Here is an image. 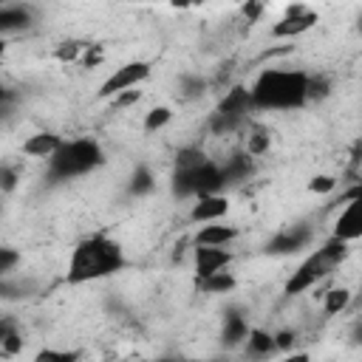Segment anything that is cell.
<instances>
[{"label":"cell","instance_id":"d590c367","mask_svg":"<svg viewBox=\"0 0 362 362\" xmlns=\"http://www.w3.org/2000/svg\"><path fill=\"white\" fill-rule=\"evenodd\" d=\"M76 356H79L76 351H48V348L37 354V359H59V362H71V359H76Z\"/></svg>","mask_w":362,"mask_h":362},{"label":"cell","instance_id":"4316f807","mask_svg":"<svg viewBox=\"0 0 362 362\" xmlns=\"http://www.w3.org/2000/svg\"><path fill=\"white\" fill-rule=\"evenodd\" d=\"M170 119H173V110H170V107H164V105H161V107H153V110L144 116V130H147V133H156V130H161Z\"/></svg>","mask_w":362,"mask_h":362},{"label":"cell","instance_id":"f1b7e54d","mask_svg":"<svg viewBox=\"0 0 362 362\" xmlns=\"http://www.w3.org/2000/svg\"><path fill=\"white\" fill-rule=\"evenodd\" d=\"M269 144H272V136H269L263 127H255V130H252V136H249L246 153H249V156H263V153L269 150Z\"/></svg>","mask_w":362,"mask_h":362},{"label":"cell","instance_id":"f546056e","mask_svg":"<svg viewBox=\"0 0 362 362\" xmlns=\"http://www.w3.org/2000/svg\"><path fill=\"white\" fill-rule=\"evenodd\" d=\"M113 102H110V107L113 110H124V107H130V105H136L139 99H141V90H136V88H127V90H119L116 96H110Z\"/></svg>","mask_w":362,"mask_h":362},{"label":"cell","instance_id":"d4e9b609","mask_svg":"<svg viewBox=\"0 0 362 362\" xmlns=\"http://www.w3.org/2000/svg\"><path fill=\"white\" fill-rule=\"evenodd\" d=\"M348 303H351V291L348 288H331V291H325V314L328 317L345 311Z\"/></svg>","mask_w":362,"mask_h":362},{"label":"cell","instance_id":"30bf717a","mask_svg":"<svg viewBox=\"0 0 362 362\" xmlns=\"http://www.w3.org/2000/svg\"><path fill=\"white\" fill-rule=\"evenodd\" d=\"M34 23V11L25 3H6L0 6V37L3 34H14V31H25Z\"/></svg>","mask_w":362,"mask_h":362},{"label":"cell","instance_id":"8992f818","mask_svg":"<svg viewBox=\"0 0 362 362\" xmlns=\"http://www.w3.org/2000/svg\"><path fill=\"white\" fill-rule=\"evenodd\" d=\"M147 76H150V62H144V59L124 62V65H119V68L102 82V88H99V99H110V96H116L119 90L136 88V85L144 82Z\"/></svg>","mask_w":362,"mask_h":362},{"label":"cell","instance_id":"9a60e30c","mask_svg":"<svg viewBox=\"0 0 362 362\" xmlns=\"http://www.w3.org/2000/svg\"><path fill=\"white\" fill-rule=\"evenodd\" d=\"M252 158H255V156H249V153H235V156H229V158H226V164L221 167V175H223V187L246 181V178L255 173V164H252Z\"/></svg>","mask_w":362,"mask_h":362},{"label":"cell","instance_id":"52a82bcc","mask_svg":"<svg viewBox=\"0 0 362 362\" xmlns=\"http://www.w3.org/2000/svg\"><path fill=\"white\" fill-rule=\"evenodd\" d=\"M314 23H317V11H311V8H305V6H291L288 11H286V17L283 20H277L274 25H272V37H277V40H288V37H300V34H305L308 28H314Z\"/></svg>","mask_w":362,"mask_h":362},{"label":"cell","instance_id":"2e32d148","mask_svg":"<svg viewBox=\"0 0 362 362\" xmlns=\"http://www.w3.org/2000/svg\"><path fill=\"white\" fill-rule=\"evenodd\" d=\"M59 144H62V139H59L57 133L42 130V133H34V136H28V139L23 141V153H25V156H34V158H48Z\"/></svg>","mask_w":362,"mask_h":362},{"label":"cell","instance_id":"1f68e13d","mask_svg":"<svg viewBox=\"0 0 362 362\" xmlns=\"http://www.w3.org/2000/svg\"><path fill=\"white\" fill-rule=\"evenodd\" d=\"M308 189H311V192H320V195L334 192V189H337V178H334V175H314V178L308 181Z\"/></svg>","mask_w":362,"mask_h":362},{"label":"cell","instance_id":"5b68a950","mask_svg":"<svg viewBox=\"0 0 362 362\" xmlns=\"http://www.w3.org/2000/svg\"><path fill=\"white\" fill-rule=\"evenodd\" d=\"M223 189V175L215 161H204L192 170H173V195L175 198H201Z\"/></svg>","mask_w":362,"mask_h":362},{"label":"cell","instance_id":"ba28073f","mask_svg":"<svg viewBox=\"0 0 362 362\" xmlns=\"http://www.w3.org/2000/svg\"><path fill=\"white\" fill-rule=\"evenodd\" d=\"M311 240V229L308 226H291L277 232L269 243H266V255H294L300 249H305Z\"/></svg>","mask_w":362,"mask_h":362},{"label":"cell","instance_id":"7402d4cb","mask_svg":"<svg viewBox=\"0 0 362 362\" xmlns=\"http://www.w3.org/2000/svg\"><path fill=\"white\" fill-rule=\"evenodd\" d=\"M246 119H238V116H229V113H221V110H215L212 116H209V130L215 133V136H226V133H235L240 124H243Z\"/></svg>","mask_w":362,"mask_h":362},{"label":"cell","instance_id":"ac0fdd59","mask_svg":"<svg viewBox=\"0 0 362 362\" xmlns=\"http://www.w3.org/2000/svg\"><path fill=\"white\" fill-rule=\"evenodd\" d=\"M246 331H249V325H246L243 314L235 311V308H229L226 317H223V334H221V337H223V345H226V348L240 345V342L246 339Z\"/></svg>","mask_w":362,"mask_h":362},{"label":"cell","instance_id":"277c9868","mask_svg":"<svg viewBox=\"0 0 362 362\" xmlns=\"http://www.w3.org/2000/svg\"><path fill=\"white\" fill-rule=\"evenodd\" d=\"M345 255H348V240L331 235V238H328V240H325L308 260L300 263V269L288 277L283 294H286V297H294V294L308 291V288L317 286L325 274H331V269L339 266V260H345Z\"/></svg>","mask_w":362,"mask_h":362},{"label":"cell","instance_id":"836d02e7","mask_svg":"<svg viewBox=\"0 0 362 362\" xmlns=\"http://www.w3.org/2000/svg\"><path fill=\"white\" fill-rule=\"evenodd\" d=\"M274 337V348L277 351H291V345H294V331H288V328H283V331H277V334H272Z\"/></svg>","mask_w":362,"mask_h":362},{"label":"cell","instance_id":"7a4b0ae2","mask_svg":"<svg viewBox=\"0 0 362 362\" xmlns=\"http://www.w3.org/2000/svg\"><path fill=\"white\" fill-rule=\"evenodd\" d=\"M305 79L303 71H277L266 68L249 88L255 110H294L305 105Z\"/></svg>","mask_w":362,"mask_h":362},{"label":"cell","instance_id":"b9f144b4","mask_svg":"<svg viewBox=\"0 0 362 362\" xmlns=\"http://www.w3.org/2000/svg\"><path fill=\"white\" fill-rule=\"evenodd\" d=\"M0 212H3V204H0Z\"/></svg>","mask_w":362,"mask_h":362},{"label":"cell","instance_id":"e575fe53","mask_svg":"<svg viewBox=\"0 0 362 362\" xmlns=\"http://www.w3.org/2000/svg\"><path fill=\"white\" fill-rule=\"evenodd\" d=\"M20 348H23V337H20V331H11V334L0 342V351H3V354H17Z\"/></svg>","mask_w":362,"mask_h":362},{"label":"cell","instance_id":"cb8c5ba5","mask_svg":"<svg viewBox=\"0 0 362 362\" xmlns=\"http://www.w3.org/2000/svg\"><path fill=\"white\" fill-rule=\"evenodd\" d=\"M328 93H331V82H328L322 74L305 79V102H320V99H325Z\"/></svg>","mask_w":362,"mask_h":362},{"label":"cell","instance_id":"4dcf8cb0","mask_svg":"<svg viewBox=\"0 0 362 362\" xmlns=\"http://www.w3.org/2000/svg\"><path fill=\"white\" fill-rule=\"evenodd\" d=\"M17 263H20V252L14 246H0V277L8 274V272H14Z\"/></svg>","mask_w":362,"mask_h":362},{"label":"cell","instance_id":"f35d334b","mask_svg":"<svg viewBox=\"0 0 362 362\" xmlns=\"http://www.w3.org/2000/svg\"><path fill=\"white\" fill-rule=\"evenodd\" d=\"M3 99H8V93H6V88H3V82H0V102Z\"/></svg>","mask_w":362,"mask_h":362},{"label":"cell","instance_id":"8d00e7d4","mask_svg":"<svg viewBox=\"0 0 362 362\" xmlns=\"http://www.w3.org/2000/svg\"><path fill=\"white\" fill-rule=\"evenodd\" d=\"M260 11H263V3H260V0H249V3L243 6V14L249 17V23H255V20L260 17Z\"/></svg>","mask_w":362,"mask_h":362},{"label":"cell","instance_id":"7c38bea8","mask_svg":"<svg viewBox=\"0 0 362 362\" xmlns=\"http://www.w3.org/2000/svg\"><path fill=\"white\" fill-rule=\"evenodd\" d=\"M215 110L229 113V116H238V119H246V116L255 110L249 88H246V85H232V88L223 93V99L218 102V107H215Z\"/></svg>","mask_w":362,"mask_h":362},{"label":"cell","instance_id":"3957f363","mask_svg":"<svg viewBox=\"0 0 362 362\" xmlns=\"http://www.w3.org/2000/svg\"><path fill=\"white\" fill-rule=\"evenodd\" d=\"M105 164V150L96 139H71L62 141L51 156H48V181L59 184V181H71L79 178L96 167Z\"/></svg>","mask_w":362,"mask_h":362},{"label":"cell","instance_id":"83f0119b","mask_svg":"<svg viewBox=\"0 0 362 362\" xmlns=\"http://www.w3.org/2000/svg\"><path fill=\"white\" fill-rule=\"evenodd\" d=\"M85 48H88V42L68 40V42H59V45H57L54 57H57V59H62V62H74V59H79V54H82Z\"/></svg>","mask_w":362,"mask_h":362},{"label":"cell","instance_id":"60d3db41","mask_svg":"<svg viewBox=\"0 0 362 362\" xmlns=\"http://www.w3.org/2000/svg\"><path fill=\"white\" fill-rule=\"evenodd\" d=\"M6 3H8V0H0V6H6Z\"/></svg>","mask_w":362,"mask_h":362},{"label":"cell","instance_id":"74e56055","mask_svg":"<svg viewBox=\"0 0 362 362\" xmlns=\"http://www.w3.org/2000/svg\"><path fill=\"white\" fill-rule=\"evenodd\" d=\"M11 331H17V322H14L11 317H0V342H3Z\"/></svg>","mask_w":362,"mask_h":362},{"label":"cell","instance_id":"603a6c76","mask_svg":"<svg viewBox=\"0 0 362 362\" xmlns=\"http://www.w3.org/2000/svg\"><path fill=\"white\" fill-rule=\"evenodd\" d=\"M206 161V153L201 147H181L175 153V170H192Z\"/></svg>","mask_w":362,"mask_h":362},{"label":"cell","instance_id":"4fadbf2b","mask_svg":"<svg viewBox=\"0 0 362 362\" xmlns=\"http://www.w3.org/2000/svg\"><path fill=\"white\" fill-rule=\"evenodd\" d=\"M359 198H354V201H345V209L339 212V218H337V223H334V235L337 238H342V240H356L359 235H362V218H359Z\"/></svg>","mask_w":362,"mask_h":362},{"label":"cell","instance_id":"44dd1931","mask_svg":"<svg viewBox=\"0 0 362 362\" xmlns=\"http://www.w3.org/2000/svg\"><path fill=\"white\" fill-rule=\"evenodd\" d=\"M246 342H249V351L255 356H266V354H274L277 351L274 348V337L269 331H263V328H249L246 331Z\"/></svg>","mask_w":362,"mask_h":362},{"label":"cell","instance_id":"e0dca14e","mask_svg":"<svg viewBox=\"0 0 362 362\" xmlns=\"http://www.w3.org/2000/svg\"><path fill=\"white\" fill-rule=\"evenodd\" d=\"M195 288L201 294H226V291L235 288V277H232V272L218 269V272H212L206 277H195Z\"/></svg>","mask_w":362,"mask_h":362},{"label":"cell","instance_id":"ffe728a7","mask_svg":"<svg viewBox=\"0 0 362 362\" xmlns=\"http://www.w3.org/2000/svg\"><path fill=\"white\" fill-rule=\"evenodd\" d=\"M34 280H11L8 274L0 277V300H23L28 294H34Z\"/></svg>","mask_w":362,"mask_h":362},{"label":"cell","instance_id":"5bb4252c","mask_svg":"<svg viewBox=\"0 0 362 362\" xmlns=\"http://www.w3.org/2000/svg\"><path fill=\"white\" fill-rule=\"evenodd\" d=\"M235 238H238V226H223L218 221H209L195 232L192 240L195 246H229Z\"/></svg>","mask_w":362,"mask_h":362},{"label":"cell","instance_id":"9c48e42d","mask_svg":"<svg viewBox=\"0 0 362 362\" xmlns=\"http://www.w3.org/2000/svg\"><path fill=\"white\" fill-rule=\"evenodd\" d=\"M192 263H195V277H206L218 269H226L232 263V255L226 252V246H195Z\"/></svg>","mask_w":362,"mask_h":362},{"label":"cell","instance_id":"8fae6325","mask_svg":"<svg viewBox=\"0 0 362 362\" xmlns=\"http://www.w3.org/2000/svg\"><path fill=\"white\" fill-rule=\"evenodd\" d=\"M226 212H229L226 195L212 192V195H201V198H198V204H195L192 212H189V221H195V223H209V221H221Z\"/></svg>","mask_w":362,"mask_h":362},{"label":"cell","instance_id":"d6a6232c","mask_svg":"<svg viewBox=\"0 0 362 362\" xmlns=\"http://www.w3.org/2000/svg\"><path fill=\"white\" fill-rule=\"evenodd\" d=\"M17 187V170L0 161V192H11Z\"/></svg>","mask_w":362,"mask_h":362},{"label":"cell","instance_id":"ab89813d","mask_svg":"<svg viewBox=\"0 0 362 362\" xmlns=\"http://www.w3.org/2000/svg\"><path fill=\"white\" fill-rule=\"evenodd\" d=\"M6 57V42H3V37H0V59Z\"/></svg>","mask_w":362,"mask_h":362},{"label":"cell","instance_id":"484cf974","mask_svg":"<svg viewBox=\"0 0 362 362\" xmlns=\"http://www.w3.org/2000/svg\"><path fill=\"white\" fill-rule=\"evenodd\" d=\"M178 90H181L184 99H195V96H201L206 90V79L204 76H195V74H184L178 79Z\"/></svg>","mask_w":362,"mask_h":362},{"label":"cell","instance_id":"6da1fadb","mask_svg":"<svg viewBox=\"0 0 362 362\" xmlns=\"http://www.w3.org/2000/svg\"><path fill=\"white\" fill-rule=\"evenodd\" d=\"M124 266H127V260L116 240H110L107 235H90V238L79 240L76 249L71 252L65 277H68V283L79 286V283L110 277V274L122 272Z\"/></svg>","mask_w":362,"mask_h":362},{"label":"cell","instance_id":"d6986e66","mask_svg":"<svg viewBox=\"0 0 362 362\" xmlns=\"http://www.w3.org/2000/svg\"><path fill=\"white\" fill-rule=\"evenodd\" d=\"M153 189H156V178H153L150 167H147V164H139V167L133 170L130 181H127V192L136 195V198H141V195H150Z\"/></svg>","mask_w":362,"mask_h":362}]
</instances>
